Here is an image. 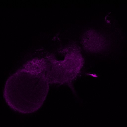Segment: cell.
Masks as SVG:
<instances>
[{"mask_svg": "<svg viewBox=\"0 0 127 127\" xmlns=\"http://www.w3.org/2000/svg\"><path fill=\"white\" fill-rule=\"evenodd\" d=\"M46 74L49 83L62 84L69 83L78 74L84 64V60L78 53L66 56L64 60H51Z\"/></svg>", "mask_w": 127, "mask_h": 127, "instance_id": "obj_2", "label": "cell"}, {"mask_svg": "<svg viewBox=\"0 0 127 127\" xmlns=\"http://www.w3.org/2000/svg\"><path fill=\"white\" fill-rule=\"evenodd\" d=\"M49 83L45 73L20 69L7 80L3 97L7 104L14 111L24 114L32 113L43 104Z\"/></svg>", "mask_w": 127, "mask_h": 127, "instance_id": "obj_1", "label": "cell"}]
</instances>
